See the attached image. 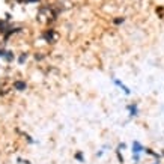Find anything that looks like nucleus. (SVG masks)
I'll use <instances>...</instances> for the list:
<instances>
[{
    "mask_svg": "<svg viewBox=\"0 0 164 164\" xmlns=\"http://www.w3.org/2000/svg\"><path fill=\"white\" fill-rule=\"evenodd\" d=\"M112 80H113V83H114V86L119 87V89H121V90L123 92V94H125V95H131V89L127 86L125 83H122L121 80H119V78H116V77H113Z\"/></svg>",
    "mask_w": 164,
    "mask_h": 164,
    "instance_id": "obj_1",
    "label": "nucleus"
},
{
    "mask_svg": "<svg viewBox=\"0 0 164 164\" xmlns=\"http://www.w3.org/2000/svg\"><path fill=\"white\" fill-rule=\"evenodd\" d=\"M131 152L133 154H137V155H142V152H145V146L138 140H134L133 145H131Z\"/></svg>",
    "mask_w": 164,
    "mask_h": 164,
    "instance_id": "obj_2",
    "label": "nucleus"
},
{
    "mask_svg": "<svg viewBox=\"0 0 164 164\" xmlns=\"http://www.w3.org/2000/svg\"><path fill=\"white\" fill-rule=\"evenodd\" d=\"M127 110H128L130 118H137V116H138V105L136 103L128 104V105H127Z\"/></svg>",
    "mask_w": 164,
    "mask_h": 164,
    "instance_id": "obj_3",
    "label": "nucleus"
},
{
    "mask_svg": "<svg viewBox=\"0 0 164 164\" xmlns=\"http://www.w3.org/2000/svg\"><path fill=\"white\" fill-rule=\"evenodd\" d=\"M145 154H146V155H151V157H155L157 160H161V155H160L158 152H155L154 149H151V147H145Z\"/></svg>",
    "mask_w": 164,
    "mask_h": 164,
    "instance_id": "obj_4",
    "label": "nucleus"
},
{
    "mask_svg": "<svg viewBox=\"0 0 164 164\" xmlns=\"http://www.w3.org/2000/svg\"><path fill=\"white\" fill-rule=\"evenodd\" d=\"M14 87L17 89V90H26V87H27V84H26V81H15L14 83Z\"/></svg>",
    "mask_w": 164,
    "mask_h": 164,
    "instance_id": "obj_5",
    "label": "nucleus"
},
{
    "mask_svg": "<svg viewBox=\"0 0 164 164\" xmlns=\"http://www.w3.org/2000/svg\"><path fill=\"white\" fill-rule=\"evenodd\" d=\"M44 36H45V39H47V41H54V39H56V33H54L53 30L45 32V35H44Z\"/></svg>",
    "mask_w": 164,
    "mask_h": 164,
    "instance_id": "obj_6",
    "label": "nucleus"
},
{
    "mask_svg": "<svg viewBox=\"0 0 164 164\" xmlns=\"http://www.w3.org/2000/svg\"><path fill=\"white\" fill-rule=\"evenodd\" d=\"M3 59H6L8 62L14 60V54H12V51H6V53H5V57H3Z\"/></svg>",
    "mask_w": 164,
    "mask_h": 164,
    "instance_id": "obj_7",
    "label": "nucleus"
},
{
    "mask_svg": "<svg viewBox=\"0 0 164 164\" xmlns=\"http://www.w3.org/2000/svg\"><path fill=\"white\" fill-rule=\"evenodd\" d=\"M142 160V155H137V154H133V163L134 164H138Z\"/></svg>",
    "mask_w": 164,
    "mask_h": 164,
    "instance_id": "obj_8",
    "label": "nucleus"
},
{
    "mask_svg": "<svg viewBox=\"0 0 164 164\" xmlns=\"http://www.w3.org/2000/svg\"><path fill=\"white\" fill-rule=\"evenodd\" d=\"M74 158H75V160H78L80 163H84V158H83V154H81V152H77V154L74 155Z\"/></svg>",
    "mask_w": 164,
    "mask_h": 164,
    "instance_id": "obj_9",
    "label": "nucleus"
},
{
    "mask_svg": "<svg viewBox=\"0 0 164 164\" xmlns=\"http://www.w3.org/2000/svg\"><path fill=\"white\" fill-rule=\"evenodd\" d=\"M122 149H127V145H125V143H119L118 147H116V152H121Z\"/></svg>",
    "mask_w": 164,
    "mask_h": 164,
    "instance_id": "obj_10",
    "label": "nucleus"
},
{
    "mask_svg": "<svg viewBox=\"0 0 164 164\" xmlns=\"http://www.w3.org/2000/svg\"><path fill=\"white\" fill-rule=\"evenodd\" d=\"M26 59H27V54L24 53V54H21V56H20V59H18V62H20V63H24V60H26Z\"/></svg>",
    "mask_w": 164,
    "mask_h": 164,
    "instance_id": "obj_11",
    "label": "nucleus"
},
{
    "mask_svg": "<svg viewBox=\"0 0 164 164\" xmlns=\"http://www.w3.org/2000/svg\"><path fill=\"white\" fill-rule=\"evenodd\" d=\"M116 157H118V160H119V163H123V161H125V160H123V157H122V154L121 152H116Z\"/></svg>",
    "mask_w": 164,
    "mask_h": 164,
    "instance_id": "obj_12",
    "label": "nucleus"
},
{
    "mask_svg": "<svg viewBox=\"0 0 164 164\" xmlns=\"http://www.w3.org/2000/svg\"><path fill=\"white\" fill-rule=\"evenodd\" d=\"M123 23V18H118V20H114V24H121Z\"/></svg>",
    "mask_w": 164,
    "mask_h": 164,
    "instance_id": "obj_13",
    "label": "nucleus"
},
{
    "mask_svg": "<svg viewBox=\"0 0 164 164\" xmlns=\"http://www.w3.org/2000/svg\"><path fill=\"white\" fill-rule=\"evenodd\" d=\"M103 154H104V147L101 149V151H98V152H96V157L99 158V157H103Z\"/></svg>",
    "mask_w": 164,
    "mask_h": 164,
    "instance_id": "obj_14",
    "label": "nucleus"
},
{
    "mask_svg": "<svg viewBox=\"0 0 164 164\" xmlns=\"http://www.w3.org/2000/svg\"><path fill=\"white\" fill-rule=\"evenodd\" d=\"M152 164H160V160H157L155 163H152Z\"/></svg>",
    "mask_w": 164,
    "mask_h": 164,
    "instance_id": "obj_15",
    "label": "nucleus"
},
{
    "mask_svg": "<svg viewBox=\"0 0 164 164\" xmlns=\"http://www.w3.org/2000/svg\"><path fill=\"white\" fill-rule=\"evenodd\" d=\"M161 155H163V157H164V149H163V151H161Z\"/></svg>",
    "mask_w": 164,
    "mask_h": 164,
    "instance_id": "obj_16",
    "label": "nucleus"
}]
</instances>
